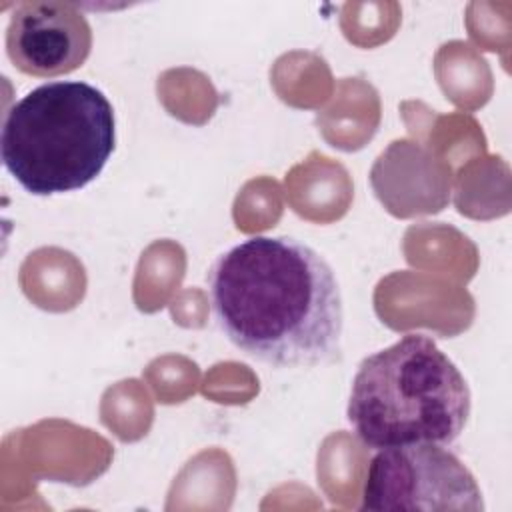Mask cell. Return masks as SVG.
<instances>
[{
    "label": "cell",
    "mask_w": 512,
    "mask_h": 512,
    "mask_svg": "<svg viewBox=\"0 0 512 512\" xmlns=\"http://www.w3.org/2000/svg\"><path fill=\"white\" fill-rule=\"evenodd\" d=\"M212 316L244 354L272 368H314L340 358L342 296L332 266L288 236H252L206 274Z\"/></svg>",
    "instance_id": "obj_1"
},
{
    "label": "cell",
    "mask_w": 512,
    "mask_h": 512,
    "mask_svg": "<svg viewBox=\"0 0 512 512\" xmlns=\"http://www.w3.org/2000/svg\"><path fill=\"white\" fill-rule=\"evenodd\" d=\"M470 388L458 366L426 334H404L366 356L350 386L346 418L372 450L452 444L470 416Z\"/></svg>",
    "instance_id": "obj_2"
},
{
    "label": "cell",
    "mask_w": 512,
    "mask_h": 512,
    "mask_svg": "<svg viewBox=\"0 0 512 512\" xmlns=\"http://www.w3.org/2000/svg\"><path fill=\"white\" fill-rule=\"evenodd\" d=\"M116 142L114 108L82 80L46 82L4 116L0 154L12 178L34 196L64 194L90 184Z\"/></svg>",
    "instance_id": "obj_3"
},
{
    "label": "cell",
    "mask_w": 512,
    "mask_h": 512,
    "mask_svg": "<svg viewBox=\"0 0 512 512\" xmlns=\"http://www.w3.org/2000/svg\"><path fill=\"white\" fill-rule=\"evenodd\" d=\"M362 510L482 512L480 486L468 466L442 444L382 448L370 460Z\"/></svg>",
    "instance_id": "obj_4"
},
{
    "label": "cell",
    "mask_w": 512,
    "mask_h": 512,
    "mask_svg": "<svg viewBox=\"0 0 512 512\" xmlns=\"http://www.w3.org/2000/svg\"><path fill=\"white\" fill-rule=\"evenodd\" d=\"M92 28L72 2H18L6 28L10 62L28 76L54 78L78 70L90 56Z\"/></svg>",
    "instance_id": "obj_5"
}]
</instances>
